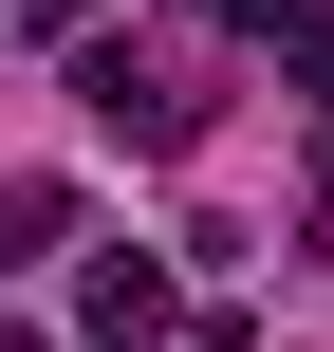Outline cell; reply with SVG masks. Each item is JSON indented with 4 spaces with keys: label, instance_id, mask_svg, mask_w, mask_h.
<instances>
[{
    "label": "cell",
    "instance_id": "1",
    "mask_svg": "<svg viewBox=\"0 0 334 352\" xmlns=\"http://www.w3.org/2000/svg\"><path fill=\"white\" fill-rule=\"evenodd\" d=\"M74 316H93V352H149V334H167V260H149V241H112V260L74 278Z\"/></svg>",
    "mask_w": 334,
    "mask_h": 352
},
{
    "label": "cell",
    "instance_id": "2",
    "mask_svg": "<svg viewBox=\"0 0 334 352\" xmlns=\"http://www.w3.org/2000/svg\"><path fill=\"white\" fill-rule=\"evenodd\" d=\"M56 241H74V186L56 167H0V278H37Z\"/></svg>",
    "mask_w": 334,
    "mask_h": 352
},
{
    "label": "cell",
    "instance_id": "3",
    "mask_svg": "<svg viewBox=\"0 0 334 352\" xmlns=\"http://www.w3.org/2000/svg\"><path fill=\"white\" fill-rule=\"evenodd\" d=\"M0 352H37V334H19V316H0Z\"/></svg>",
    "mask_w": 334,
    "mask_h": 352
}]
</instances>
